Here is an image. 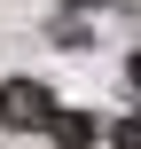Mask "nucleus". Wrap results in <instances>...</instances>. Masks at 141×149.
Instances as JSON below:
<instances>
[{
	"label": "nucleus",
	"mask_w": 141,
	"mask_h": 149,
	"mask_svg": "<svg viewBox=\"0 0 141 149\" xmlns=\"http://www.w3.org/2000/svg\"><path fill=\"white\" fill-rule=\"evenodd\" d=\"M55 110H63V102H55L39 79H0V126H8V134H47Z\"/></svg>",
	"instance_id": "obj_1"
},
{
	"label": "nucleus",
	"mask_w": 141,
	"mask_h": 149,
	"mask_svg": "<svg viewBox=\"0 0 141 149\" xmlns=\"http://www.w3.org/2000/svg\"><path fill=\"white\" fill-rule=\"evenodd\" d=\"M47 134H55V149H94V118L86 110H55Z\"/></svg>",
	"instance_id": "obj_2"
},
{
	"label": "nucleus",
	"mask_w": 141,
	"mask_h": 149,
	"mask_svg": "<svg viewBox=\"0 0 141 149\" xmlns=\"http://www.w3.org/2000/svg\"><path fill=\"white\" fill-rule=\"evenodd\" d=\"M110 149H141V110H126V118L110 126Z\"/></svg>",
	"instance_id": "obj_3"
},
{
	"label": "nucleus",
	"mask_w": 141,
	"mask_h": 149,
	"mask_svg": "<svg viewBox=\"0 0 141 149\" xmlns=\"http://www.w3.org/2000/svg\"><path fill=\"white\" fill-rule=\"evenodd\" d=\"M126 86H141V55H133V63H126Z\"/></svg>",
	"instance_id": "obj_4"
},
{
	"label": "nucleus",
	"mask_w": 141,
	"mask_h": 149,
	"mask_svg": "<svg viewBox=\"0 0 141 149\" xmlns=\"http://www.w3.org/2000/svg\"><path fill=\"white\" fill-rule=\"evenodd\" d=\"M71 8H102V0H71Z\"/></svg>",
	"instance_id": "obj_5"
}]
</instances>
